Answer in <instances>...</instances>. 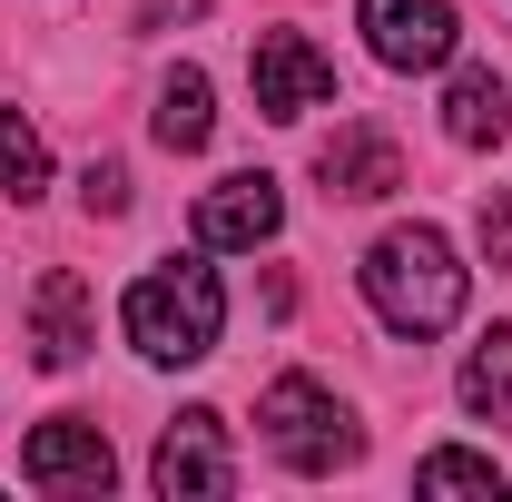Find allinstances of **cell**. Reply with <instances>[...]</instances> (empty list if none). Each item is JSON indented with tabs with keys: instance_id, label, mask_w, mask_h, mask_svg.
<instances>
[{
	"instance_id": "1",
	"label": "cell",
	"mask_w": 512,
	"mask_h": 502,
	"mask_svg": "<svg viewBox=\"0 0 512 502\" xmlns=\"http://www.w3.org/2000/svg\"><path fill=\"white\" fill-rule=\"evenodd\" d=\"M128 345L148 355V365H197V355H217V325H227V286H217V266H197V256H168V266H148L138 286H128Z\"/></svg>"
},
{
	"instance_id": "2",
	"label": "cell",
	"mask_w": 512,
	"mask_h": 502,
	"mask_svg": "<svg viewBox=\"0 0 512 502\" xmlns=\"http://www.w3.org/2000/svg\"><path fill=\"white\" fill-rule=\"evenodd\" d=\"M365 306L394 325V335H444L453 315H463V266H453V247L434 237V227H394V237H375L365 247Z\"/></svg>"
},
{
	"instance_id": "3",
	"label": "cell",
	"mask_w": 512,
	"mask_h": 502,
	"mask_svg": "<svg viewBox=\"0 0 512 502\" xmlns=\"http://www.w3.org/2000/svg\"><path fill=\"white\" fill-rule=\"evenodd\" d=\"M256 424H266V443H276L286 473H345V463L365 453L355 414H345L316 375H276V384H266V404H256Z\"/></svg>"
},
{
	"instance_id": "4",
	"label": "cell",
	"mask_w": 512,
	"mask_h": 502,
	"mask_svg": "<svg viewBox=\"0 0 512 502\" xmlns=\"http://www.w3.org/2000/svg\"><path fill=\"white\" fill-rule=\"evenodd\" d=\"M148 483L168 502H227L237 493V453H227V424L207 414V404H188L168 434H158V463H148Z\"/></svg>"
},
{
	"instance_id": "5",
	"label": "cell",
	"mask_w": 512,
	"mask_h": 502,
	"mask_svg": "<svg viewBox=\"0 0 512 502\" xmlns=\"http://www.w3.org/2000/svg\"><path fill=\"white\" fill-rule=\"evenodd\" d=\"M20 483H40V493H109L119 483V453H109L99 424L60 414V424H40V434L20 443Z\"/></svg>"
},
{
	"instance_id": "6",
	"label": "cell",
	"mask_w": 512,
	"mask_h": 502,
	"mask_svg": "<svg viewBox=\"0 0 512 502\" xmlns=\"http://www.w3.org/2000/svg\"><path fill=\"white\" fill-rule=\"evenodd\" d=\"M247 79H256V109H266V119H306V109L335 99V60H325L306 30H266Z\"/></svg>"
},
{
	"instance_id": "7",
	"label": "cell",
	"mask_w": 512,
	"mask_h": 502,
	"mask_svg": "<svg viewBox=\"0 0 512 502\" xmlns=\"http://www.w3.org/2000/svg\"><path fill=\"white\" fill-rule=\"evenodd\" d=\"M99 345V306H89V276L79 266H50L40 276V296H30V355L50 365V375H69L79 355Z\"/></svg>"
},
{
	"instance_id": "8",
	"label": "cell",
	"mask_w": 512,
	"mask_h": 502,
	"mask_svg": "<svg viewBox=\"0 0 512 502\" xmlns=\"http://www.w3.org/2000/svg\"><path fill=\"white\" fill-rule=\"evenodd\" d=\"M453 0H365V40L384 69H444L453 60Z\"/></svg>"
},
{
	"instance_id": "9",
	"label": "cell",
	"mask_w": 512,
	"mask_h": 502,
	"mask_svg": "<svg viewBox=\"0 0 512 502\" xmlns=\"http://www.w3.org/2000/svg\"><path fill=\"white\" fill-rule=\"evenodd\" d=\"M276 217H286V197H276L266 168L217 178V188L197 197V247H266V237H276Z\"/></svg>"
},
{
	"instance_id": "10",
	"label": "cell",
	"mask_w": 512,
	"mask_h": 502,
	"mask_svg": "<svg viewBox=\"0 0 512 502\" xmlns=\"http://www.w3.org/2000/svg\"><path fill=\"white\" fill-rule=\"evenodd\" d=\"M316 178H325V197H394L404 188V158H394L384 128H345V138H325Z\"/></svg>"
},
{
	"instance_id": "11",
	"label": "cell",
	"mask_w": 512,
	"mask_h": 502,
	"mask_svg": "<svg viewBox=\"0 0 512 502\" xmlns=\"http://www.w3.org/2000/svg\"><path fill=\"white\" fill-rule=\"evenodd\" d=\"M444 138H453V148H503V138H512V89H503V69H453V89H444Z\"/></svg>"
},
{
	"instance_id": "12",
	"label": "cell",
	"mask_w": 512,
	"mask_h": 502,
	"mask_svg": "<svg viewBox=\"0 0 512 502\" xmlns=\"http://www.w3.org/2000/svg\"><path fill=\"white\" fill-rule=\"evenodd\" d=\"M217 138V99H207V69H178L168 89H158V148H207Z\"/></svg>"
},
{
	"instance_id": "13",
	"label": "cell",
	"mask_w": 512,
	"mask_h": 502,
	"mask_svg": "<svg viewBox=\"0 0 512 502\" xmlns=\"http://www.w3.org/2000/svg\"><path fill=\"white\" fill-rule=\"evenodd\" d=\"M40 188H50V148H40V128L20 119V109H0V197L30 207Z\"/></svg>"
},
{
	"instance_id": "14",
	"label": "cell",
	"mask_w": 512,
	"mask_h": 502,
	"mask_svg": "<svg viewBox=\"0 0 512 502\" xmlns=\"http://www.w3.org/2000/svg\"><path fill=\"white\" fill-rule=\"evenodd\" d=\"M463 404H473V414H493V424L512 414V325H493V335L463 355Z\"/></svg>"
},
{
	"instance_id": "15",
	"label": "cell",
	"mask_w": 512,
	"mask_h": 502,
	"mask_svg": "<svg viewBox=\"0 0 512 502\" xmlns=\"http://www.w3.org/2000/svg\"><path fill=\"white\" fill-rule=\"evenodd\" d=\"M414 493H493L503 502V463H493V453H424V463H414Z\"/></svg>"
},
{
	"instance_id": "16",
	"label": "cell",
	"mask_w": 512,
	"mask_h": 502,
	"mask_svg": "<svg viewBox=\"0 0 512 502\" xmlns=\"http://www.w3.org/2000/svg\"><path fill=\"white\" fill-rule=\"evenodd\" d=\"M79 207H89V217H128V168L89 158V178H79Z\"/></svg>"
},
{
	"instance_id": "17",
	"label": "cell",
	"mask_w": 512,
	"mask_h": 502,
	"mask_svg": "<svg viewBox=\"0 0 512 502\" xmlns=\"http://www.w3.org/2000/svg\"><path fill=\"white\" fill-rule=\"evenodd\" d=\"M473 227H483V256L512 266V197H483V217H473Z\"/></svg>"
}]
</instances>
